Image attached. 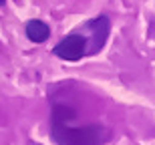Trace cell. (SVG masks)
Returning a JSON list of instances; mask_svg holds the SVG:
<instances>
[{
	"label": "cell",
	"instance_id": "cell-4",
	"mask_svg": "<svg viewBox=\"0 0 155 145\" xmlns=\"http://www.w3.org/2000/svg\"><path fill=\"white\" fill-rule=\"evenodd\" d=\"M24 30H26V36L32 42H45L51 36V26L42 20H30Z\"/></svg>",
	"mask_w": 155,
	"mask_h": 145
},
{
	"label": "cell",
	"instance_id": "cell-1",
	"mask_svg": "<svg viewBox=\"0 0 155 145\" xmlns=\"http://www.w3.org/2000/svg\"><path fill=\"white\" fill-rule=\"evenodd\" d=\"M52 133L61 145H103L109 139V131L101 125L71 127L69 121L52 119Z\"/></svg>",
	"mask_w": 155,
	"mask_h": 145
},
{
	"label": "cell",
	"instance_id": "cell-5",
	"mask_svg": "<svg viewBox=\"0 0 155 145\" xmlns=\"http://www.w3.org/2000/svg\"><path fill=\"white\" fill-rule=\"evenodd\" d=\"M0 6H4V0H0Z\"/></svg>",
	"mask_w": 155,
	"mask_h": 145
},
{
	"label": "cell",
	"instance_id": "cell-3",
	"mask_svg": "<svg viewBox=\"0 0 155 145\" xmlns=\"http://www.w3.org/2000/svg\"><path fill=\"white\" fill-rule=\"evenodd\" d=\"M87 30L93 35V41H91V47H87L85 54H87V52H89V54H95L97 51L103 48L105 41H107V36H109V32H111L109 18L105 16V14H101V16L89 20V22H87Z\"/></svg>",
	"mask_w": 155,
	"mask_h": 145
},
{
	"label": "cell",
	"instance_id": "cell-2",
	"mask_svg": "<svg viewBox=\"0 0 155 145\" xmlns=\"http://www.w3.org/2000/svg\"><path fill=\"white\" fill-rule=\"evenodd\" d=\"M87 51V38L83 35H69L52 48V52L63 61H79L85 57Z\"/></svg>",
	"mask_w": 155,
	"mask_h": 145
}]
</instances>
